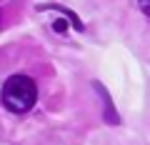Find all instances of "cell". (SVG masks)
Segmentation results:
<instances>
[{"label":"cell","instance_id":"1","mask_svg":"<svg viewBox=\"0 0 150 145\" xmlns=\"http://www.w3.org/2000/svg\"><path fill=\"white\" fill-rule=\"evenodd\" d=\"M0 98H3V105L10 113H28L38 103V85L30 75L18 73V75H10L3 83Z\"/></svg>","mask_w":150,"mask_h":145},{"label":"cell","instance_id":"2","mask_svg":"<svg viewBox=\"0 0 150 145\" xmlns=\"http://www.w3.org/2000/svg\"><path fill=\"white\" fill-rule=\"evenodd\" d=\"M138 5H140V13L150 18V0H138Z\"/></svg>","mask_w":150,"mask_h":145},{"label":"cell","instance_id":"3","mask_svg":"<svg viewBox=\"0 0 150 145\" xmlns=\"http://www.w3.org/2000/svg\"><path fill=\"white\" fill-rule=\"evenodd\" d=\"M53 28H55V33H65V30H68V23H65V20H55Z\"/></svg>","mask_w":150,"mask_h":145}]
</instances>
